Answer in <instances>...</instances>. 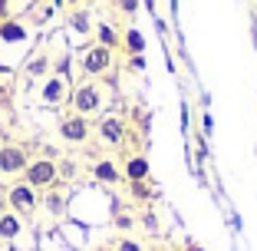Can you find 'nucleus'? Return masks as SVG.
<instances>
[{
    "instance_id": "7c9ffc66",
    "label": "nucleus",
    "mask_w": 257,
    "mask_h": 251,
    "mask_svg": "<svg viewBox=\"0 0 257 251\" xmlns=\"http://www.w3.org/2000/svg\"><path fill=\"white\" fill-rule=\"evenodd\" d=\"M152 251H175V248H165V244H159V248H152Z\"/></svg>"
},
{
    "instance_id": "a211bd4d",
    "label": "nucleus",
    "mask_w": 257,
    "mask_h": 251,
    "mask_svg": "<svg viewBox=\"0 0 257 251\" xmlns=\"http://www.w3.org/2000/svg\"><path fill=\"white\" fill-rule=\"evenodd\" d=\"M69 27H73L76 33H92V20H89V14H86V10H73Z\"/></svg>"
},
{
    "instance_id": "b1692460",
    "label": "nucleus",
    "mask_w": 257,
    "mask_h": 251,
    "mask_svg": "<svg viewBox=\"0 0 257 251\" xmlns=\"http://www.w3.org/2000/svg\"><path fill=\"white\" fill-rule=\"evenodd\" d=\"M10 20V0H0V23Z\"/></svg>"
},
{
    "instance_id": "6ab92c4d",
    "label": "nucleus",
    "mask_w": 257,
    "mask_h": 251,
    "mask_svg": "<svg viewBox=\"0 0 257 251\" xmlns=\"http://www.w3.org/2000/svg\"><path fill=\"white\" fill-rule=\"evenodd\" d=\"M115 251H145V244L139 241V238H132V235H122L119 241H115Z\"/></svg>"
},
{
    "instance_id": "f3484780",
    "label": "nucleus",
    "mask_w": 257,
    "mask_h": 251,
    "mask_svg": "<svg viewBox=\"0 0 257 251\" xmlns=\"http://www.w3.org/2000/svg\"><path fill=\"white\" fill-rule=\"evenodd\" d=\"M112 228L122 231V235H132V228H136V215L132 212H115L112 215Z\"/></svg>"
},
{
    "instance_id": "bb28decb",
    "label": "nucleus",
    "mask_w": 257,
    "mask_h": 251,
    "mask_svg": "<svg viewBox=\"0 0 257 251\" xmlns=\"http://www.w3.org/2000/svg\"><path fill=\"white\" fill-rule=\"evenodd\" d=\"M89 251H115V244H92Z\"/></svg>"
},
{
    "instance_id": "4468645a",
    "label": "nucleus",
    "mask_w": 257,
    "mask_h": 251,
    "mask_svg": "<svg viewBox=\"0 0 257 251\" xmlns=\"http://www.w3.org/2000/svg\"><path fill=\"white\" fill-rule=\"evenodd\" d=\"M122 50H125L128 56H142L145 53V37H142V30H136V27L122 30Z\"/></svg>"
},
{
    "instance_id": "2f4dec72",
    "label": "nucleus",
    "mask_w": 257,
    "mask_h": 251,
    "mask_svg": "<svg viewBox=\"0 0 257 251\" xmlns=\"http://www.w3.org/2000/svg\"><path fill=\"white\" fill-rule=\"evenodd\" d=\"M4 73H7V66H4V63H0V76H4Z\"/></svg>"
},
{
    "instance_id": "f8f14e48",
    "label": "nucleus",
    "mask_w": 257,
    "mask_h": 251,
    "mask_svg": "<svg viewBox=\"0 0 257 251\" xmlns=\"http://www.w3.org/2000/svg\"><path fill=\"white\" fill-rule=\"evenodd\" d=\"M23 225H27V221H23L20 215H14L10 208H7V212H0V241H14V238H20Z\"/></svg>"
},
{
    "instance_id": "4be33fe9",
    "label": "nucleus",
    "mask_w": 257,
    "mask_h": 251,
    "mask_svg": "<svg viewBox=\"0 0 257 251\" xmlns=\"http://www.w3.org/2000/svg\"><path fill=\"white\" fill-rule=\"evenodd\" d=\"M56 165H60V182H63V179H73V175H76V165H73V162H56Z\"/></svg>"
},
{
    "instance_id": "c85d7f7f",
    "label": "nucleus",
    "mask_w": 257,
    "mask_h": 251,
    "mask_svg": "<svg viewBox=\"0 0 257 251\" xmlns=\"http://www.w3.org/2000/svg\"><path fill=\"white\" fill-rule=\"evenodd\" d=\"M63 4H69V7H79V4H83V0H63Z\"/></svg>"
},
{
    "instance_id": "ddd939ff",
    "label": "nucleus",
    "mask_w": 257,
    "mask_h": 251,
    "mask_svg": "<svg viewBox=\"0 0 257 251\" xmlns=\"http://www.w3.org/2000/svg\"><path fill=\"white\" fill-rule=\"evenodd\" d=\"M27 40V27H23L20 20H4L0 23V43H7V46H17V43H23Z\"/></svg>"
},
{
    "instance_id": "9b49d317",
    "label": "nucleus",
    "mask_w": 257,
    "mask_h": 251,
    "mask_svg": "<svg viewBox=\"0 0 257 251\" xmlns=\"http://www.w3.org/2000/svg\"><path fill=\"white\" fill-rule=\"evenodd\" d=\"M92 179L102 185H119L122 182V169L115 165L112 159H99L96 165H92Z\"/></svg>"
},
{
    "instance_id": "1a4fd4ad",
    "label": "nucleus",
    "mask_w": 257,
    "mask_h": 251,
    "mask_svg": "<svg viewBox=\"0 0 257 251\" xmlns=\"http://www.w3.org/2000/svg\"><path fill=\"white\" fill-rule=\"evenodd\" d=\"M66 192H63V182H56L53 189H46L43 195H40V205L46 208V215H53V218H63L66 215Z\"/></svg>"
},
{
    "instance_id": "dca6fc26",
    "label": "nucleus",
    "mask_w": 257,
    "mask_h": 251,
    "mask_svg": "<svg viewBox=\"0 0 257 251\" xmlns=\"http://www.w3.org/2000/svg\"><path fill=\"white\" fill-rule=\"evenodd\" d=\"M125 189H128V198H132V202H139V205H145V202H152V198H155V185H152L149 179H142V182H128Z\"/></svg>"
},
{
    "instance_id": "0eeeda50",
    "label": "nucleus",
    "mask_w": 257,
    "mask_h": 251,
    "mask_svg": "<svg viewBox=\"0 0 257 251\" xmlns=\"http://www.w3.org/2000/svg\"><path fill=\"white\" fill-rule=\"evenodd\" d=\"M112 53H115V50H109V46L92 43L89 50H83V56H79V66H83L86 76H106L109 69H112Z\"/></svg>"
},
{
    "instance_id": "f257e3e1",
    "label": "nucleus",
    "mask_w": 257,
    "mask_h": 251,
    "mask_svg": "<svg viewBox=\"0 0 257 251\" xmlns=\"http://www.w3.org/2000/svg\"><path fill=\"white\" fill-rule=\"evenodd\" d=\"M7 208H10L14 215H20L23 221H30L33 215L40 212V192L33 189L30 182L17 179V182L7 189Z\"/></svg>"
},
{
    "instance_id": "5701e85b",
    "label": "nucleus",
    "mask_w": 257,
    "mask_h": 251,
    "mask_svg": "<svg viewBox=\"0 0 257 251\" xmlns=\"http://www.w3.org/2000/svg\"><path fill=\"white\" fill-rule=\"evenodd\" d=\"M142 221H145V228H149V231H159V218H155V215H152V212L145 215Z\"/></svg>"
},
{
    "instance_id": "423d86ee",
    "label": "nucleus",
    "mask_w": 257,
    "mask_h": 251,
    "mask_svg": "<svg viewBox=\"0 0 257 251\" xmlns=\"http://www.w3.org/2000/svg\"><path fill=\"white\" fill-rule=\"evenodd\" d=\"M89 136H92V122H89V116L69 113V116H63V119H60V139H63V142H69V145H83V142H89Z\"/></svg>"
},
{
    "instance_id": "c756f323",
    "label": "nucleus",
    "mask_w": 257,
    "mask_h": 251,
    "mask_svg": "<svg viewBox=\"0 0 257 251\" xmlns=\"http://www.w3.org/2000/svg\"><path fill=\"white\" fill-rule=\"evenodd\" d=\"M142 4H145V7H149V10H155V0H142Z\"/></svg>"
},
{
    "instance_id": "a878e982",
    "label": "nucleus",
    "mask_w": 257,
    "mask_h": 251,
    "mask_svg": "<svg viewBox=\"0 0 257 251\" xmlns=\"http://www.w3.org/2000/svg\"><path fill=\"white\" fill-rule=\"evenodd\" d=\"M7 99H10V90L0 83V106H7Z\"/></svg>"
},
{
    "instance_id": "f03ea898",
    "label": "nucleus",
    "mask_w": 257,
    "mask_h": 251,
    "mask_svg": "<svg viewBox=\"0 0 257 251\" xmlns=\"http://www.w3.org/2000/svg\"><path fill=\"white\" fill-rule=\"evenodd\" d=\"M23 182H30L37 192H46L60 182V165L50 155H40V159H30V165L23 169Z\"/></svg>"
},
{
    "instance_id": "39448f33",
    "label": "nucleus",
    "mask_w": 257,
    "mask_h": 251,
    "mask_svg": "<svg viewBox=\"0 0 257 251\" xmlns=\"http://www.w3.org/2000/svg\"><path fill=\"white\" fill-rule=\"evenodd\" d=\"M69 93H73V86H69L66 73H50V76L43 79V86H40V103L56 109V106H63V103H69Z\"/></svg>"
},
{
    "instance_id": "9d476101",
    "label": "nucleus",
    "mask_w": 257,
    "mask_h": 251,
    "mask_svg": "<svg viewBox=\"0 0 257 251\" xmlns=\"http://www.w3.org/2000/svg\"><path fill=\"white\" fill-rule=\"evenodd\" d=\"M149 175H152V165H149V159H145L142 152L125 155V162H122V179H125V182H142V179H149Z\"/></svg>"
},
{
    "instance_id": "20e7f679",
    "label": "nucleus",
    "mask_w": 257,
    "mask_h": 251,
    "mask_svg": "<svg viewBox=\"0 0 257 251\" xmlns=\"http://www.w3.org/2000/svg\"><path fill=\"white\" fill-rule=\"evenodd\" d=\"M30 165V149L20 142H4L0 145V175L7 179H17L23 175V169Z\"/></svg>"
},
{
    "instance_id": "393cba45",
    "label": "nucleus",
    "mask_w": 257,
    "mask_h": 251,
    "mask_svg": "<svg viewBox=\"0 0 257 251\" xmlns=\"http://www.w3.org/2000/svg\"><path fill=\"white\" fill-rule=\"evenodd\" d=\"M128 66L132 69H145V56H128Z\"/></svg>"
},
{
    "instance_id": "aec40b11",
    "label": "nucleus",
    "mask_w": 257,
    "mask_h": 251,
    "mask_svg": "<svg viewBox=\"0 0 257 251\" xmlns=\"http://www.w3.org/2000/svg\"><path fill=\"white\" fill-rule=\"evenodd\" d=\"M115 7H119V14L136 17V14H139V7H142V0H115Z\"/></svg>"
},
{
    "instance_id": "6e6552de",
    "label": "nucleus",
    "mask_w": 257,
    "mask_h": 251,
    "mask_svg": "<svg viewBox=\"0 0 257 251\" xmlns=\"http://www.w3.org/2000/svg\"><path fill=\"white\" fill-rule=\"evenodd\" d=\"M96 132H99V139H102L106 145H122L128 126H125V119H122V116H102Z\"/></svg>"
},
{
    "instance_id": "412c9836",
    "label": "nucleus",
    "mask_w": 257,
    "mask_h": 251,
    "mask_svg": "<svg viewBox=\"0 0 257 251\" xmlns=\"http://www.w3.org/2000/svg\"><path fill=\"white\" fill-rule=\"evenodd\" d=\"M46 69H50V60H46V56H37V60L27 66V73H30V76H43Z\"/></svg>"
},
{
    "instance_id": "473e14b6",
    "label": "nucleus",
    "mask_w": 257,
    "mask_h": 251,
    "mask_svg": "<svg viewBox=\"0 0 257 251\" xmlns=\"http://www.w3.org/2000/svg\"><path fill=\"white\" fill-rule=\"evenodd\" d=\"M254 43H257V23H254Z\"/></svg>"
},
{
    "instance_id": "7ed1b4c3",
    "label": "nucleus",
    "mask_w": 257,
    "mask_h": 251,
    "mask_svg": "<svg viewBox=\"0 0 257 251\" xmlns=\"http://www.w3.org/2000/svg\"><path fill=\"white\" fill-rule=\"evenodd\" d=\"M102 86H96V83H79V86H73V93H69V106H73V113H79V116H92V113H99L102 109Z\"/></svg>"
},
{
    "instance_id": "cd10ccee",
    "label": "nucleus",
    "mask_w": 257,
    "mask_h": 251,
    "mask_svg": "<svg viewBox=\"0 0 257 251\" xmlns=\"http://www.w3.org/2000/svg\"><path fill=\"white\" fill-rule=\"evenodd\" d=\"M185 251H208V248H201V244H195V241H188V244H185Z\"/></svg>"
},
{
    "instance_id": "2eb2a0df",
    "label": "nucleus",
    "mask_w": 257,
    "mask_h": 251,
    "mask_svg": "<svg viewBox=\"0 0 257 251\" xmlns=\"http://www.w3.org/2000/svg\"><path fill=\"white\" fill-rule=\"evenodd\" d=\"M96 43L109 46V50H119V46H122V33L115 30L112 23H99V27H96Z\"/></svg>"
}]
</instances>
